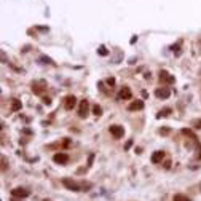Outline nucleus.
I'll list each match as a JSON object with an SVG mask.
<instances>
[{
	"mask_svg": "<svg viewBox=\"0 0 201 201\" xmlns=\"http://www.w3.org/2000/svg\"><path fill=\"white\" fill-rule=\"evenodd\" d=\"M40 61L43 64H51V65H54V62H53V59H50V58H46V56H42L40 58Z\"/></svg>",
	"mask_w": 201,
	"mask_h": 201,
	"instance_id": "obj_17",
	"label": "nucleus"
},
{
	"mask_svg": "<svg viewBox=\"0 0 201 201\" xmlns=\"http://www.w3.org/2000/svg\"><path fill=\"white\" fill-rule=\"evenodd\" d=\"M131 145H133V141H128V142H126V145H125V148L128 150V148H129Z\"/></svg>",
	"mask_w": 201,
	"mask_h": 201,
	"instance_id": "obj_24",
	"label": "nucleus"
},
{
	"mask_svg": "<svg viewBox=\"0 0 201 201\" xmlns=\"http://www.w3.org/2000/svg\"><path fill=\"white\" fill-rule=\"evenodd\" d=\"M200 75H201V69H200Z\"/></svg>",
	"mask_w": 201,
	"mask_h": 201,
	"instance_id": "obj_27",
	"label": "nucleus"
},
{
	"mask_svg": "<svg viewBox=\"0 0 201 201\" xmlns=\"http://www.w3.org/2000/svg\"><path fill=\"white\" fill-rule=\"evenodd\" d=\"M97 53H99L101 56H107V54H109V51L105 50V46H99V50H97Z\"/></svg>",
	"mask_w": 201,
	"mask_h": 201,
	"instance_id": "obj_20",
	"label": "nucleus"
},
{
	"mask_svg": "<svg viewBox=\"0 0 201 201\" xmlns=\"http://www.w3.org/2000/svg\"><path fill=\"white\" fill-rule=\"evenodd\" d=\"M155 96L158 99H168V97L171 96V90L169 88H158L155 91Z\"/></svg>",
	"mask_w": 201,
	"mask_h": 201,
	"instance_id": "obj_9",
	"label": "nucleus"
},
{
	"mask_svg": "<svg viewBox=\"0 0 201 201\" xmlns=\"http://www.w3.org/2000/svg\"><path fill=\"white\" fill-rule=\"evenodd\" d=\"M160 82H161V83H168V85H172V83L176 82V78L172 77L169 72H166V70H160Z\"/></svg>",
	"mask_w": 201,
	"mask_h": 201,
	"instance_id": "obj_5",
	"label": "nucleus"
},
{
	"mask_svg": "<svg viewBox=\"0 0 201 201\" xmlns=\"http://www.w3.org/2000/svg\"><path fill=\"white\" fill-rule=\"evenodd\" d=\"M88 109H90V104H88V101L83 99L80 102V109H78V116L80 118H86L88 116Z\"/></svg>",
	"mask_w": 201,
	"mask_h": 201,
	"instance_id": "obj_7",
	"label": "nucleus"
},
{
	"mask_svg": "<svg viewBox=\"0 0 201 201\" xmlns=\"http://www.w3.org/2000/svg\"><path fill=\"white\" fill-rule=\"evenodd\" d=\"M93 113H94L96 116H101V115H102V107L97 105V104L93 105Z\"/></svg>",
	"mask_w": 201,
	"mask_h": 201,
	"instance_id": "obj_16",
	"label": "nucleus"
},
{
	"mask_svg": "<svg viewBox=\"0 0 201 201\" xmlns=\"http://www.w3.org/2000/svg\"><path fill=\"white\" fill-rule=\"evenodd\" d=\"M171 50H172V51H176V54L179 56V54H180V43H176V45H172V46H171Z\"/></svg>",
	"mask_w": 201,
	"mask_h": 201,
	"instance_id": "obj_19",
	"label": "nucleus"
},
{
	"mask_svg": "<svg viewBox=\"0 0 201 201\" xmlns=\"http://www.w3.org/2000/svg\"><path fill=\"white\" fill-rule=\"evenodd\" d=\"M10 201H18V200H16V198H15V196H13V200H10Z\"/></svg>",
	"mask_w": 201,
	"mask_h": 201,
	"instance_id": "obj_26",
	"label": "nucleus"
},
{
	"mask_svg": "<svg viewBox=\"0 0 201 201\" xmlns=\"http://www.w3.org/2000/svg\"><path fill=\"white\" fill-rule=\"evenodd\" d=\"M160 133L163 134V136H165V134H168V133H169V129H168V128H165V129H161Z\"/></svg>",
	"mask_w": 201,
	"mask_h": 201,
	"instance_id": "obj_25",
	"label": "nucleus"
},
{
	"mask_svg": "<svg viewBox=\"0 0 201 201\" xmlns=\"http://www.w3.org/2000/svg\"><path fill=\"white\" fill-rule=\"evenodd\" d=\"M21 107H22L21 101H18V99H13V101H11V112H18V110H21Z\"/></svg>",
	"mask_w": 201,
	"mask_h": 201,
	"instance_id": "obj_13",
	"label": "nucleus"
},
{
	"mask_svg": "<svg viewBox=\"0 0 201 201\" xmlns=\"http://www.w3.org/2000/svg\"><path fill=\"white\" fill-rule=\"evenodd\" d=\"M165 158V152H161V150H156V152H153V155H152V163L153 165H156V163H161V160Z\"/></svg>",
	"mask_w": 201,
	"mask_h": 201,
	"instance_id": "obj_11",
	"label": "nucleus"
},
{
	"mask_svg": "<svg viewBox=\"0 0 201 201\" xmlns=\"http://www.w3.org/2000/svg\"><path fill=\"white\" fill-rule=\"evenodd\" d=\"M53 161L58 163V165H67L69 163V155L64 152H59V153H54L53 155Z\"/></svg>",
	"mask_w": 201,
	"mask_h": 201,
	"instance_id": "obj_3",
	"label": "nucleus"
},
{
	"mask_svg": "<svg viewBox=\"0 0 201 201\" xmlns=\"http://www.w3.org/2000/svg\"><path fill=\"white\" fill-rule=\"evenodd\" d=\"M62 184H64V187H65L67 190H72V191H83L82 184H78V182H75V180L69 179V177H64V179H62Z\"/></svg>",
	"mask_w": 201,
	"mask_h": 201,
	"instance_id": "obj_1",
	"label": "nucleus"
},
{
	"mask_svg": "<svg viewBox=\"0 0 201 201\" xmlns=\"http://www.w3.org/2000/svg\"><path fill=\"white\" fill-rule=\"evenodd\" d=\"M43 104L50 105V104H51V99H50V97H43Z\"/></svg>",
	"mask_w": 201,
	"mask_h": 201,
	"instance_id": "obj_23",
	"label": "nucleus"
},
{
	"mask_svg": "<svg viewBox=\"0 0 201 201\" xmlns=\"http://www.w3.org/2000/svg\"><path fill=\"white\" fill-rule=\"evenodd\" d=\"M109 131H110V134L115 139H121V137H123V134H125L123 126H120V125H112L110 128H109Z\"/></svg>",
	"mask_w": 201,
	"mask_h": 201,
	"instance_id": "obj_2",
	"label": "nucleus"
},
{
	"mask_svg": "<svg viewBox=\"0 0 201 201\" xmlns=\"http://www.w3.org/2000/svg\"><path fill=\"white\" fill-rule=\"evenodd\" d=\"M93 160H94V153H91L90 158H88V166H91V165H93Z\"/></svg>",
	"mask_w": 201,
	"mask_h": 201,
	"instance_id": "obj_22",
	"label": "nucleus"
},
{
	"mask_svg": "<svg viewBox=\"0 0 201 201\" xmlns=\"http://www.w3.org/2000/svg\"><path fill=\"white\" fill-rule=\"evenodd\" d=\"M172 112V109L171 107H166V109H163V110H160L158 112V115H156V118H161V116H168Z\"/></svg>",
	"mask_w": 201,
	"mask_h": 201,
	"instance_id": "obj_14",
	"label": "nucleus"
},
{
	"mask_svg": "<svg viewBox=\"0 0 201 201\" xmlns=\"http://www.w3.org/2000/svg\"><path fill=\"white\" fill-rule=\"evenodd\" d=\"M191 126H193L195 129H201V118L200 120H193L191 121Z\"/></svg>",
	"mask_w": 201,
	"mask_h": 201,
	"instance_id": "obj_18",
	"label": "nucleus"
},
{
	"mask_svg": "<svg viewBox=\"0 0 201 201\" xmlns=\"http://www.w3.org/2000/svg\"><path fill=\"white\" fill-rule=\"evenodd\" d=\"M11 195L15 196V198H27V196L30 195V191L26 190V188H22V187H18V188L11 190Z\"/></svg>",
	"mask_w": 201,
	"mask_h": 201,
	"instance_id": "obj_4",
	"label": "nucleus"
},
{
	"mask_svg": "<svg viewBox=\"0 0 201 201\" xmlns=\"http://www.w3.org/2000/svg\"><path fill=\"white\" fill-rule=\"evenodd\" d=\"M133 97V93H131V90L128 86H123L120 90V93H118V99L120 101H126V99H131Z\"/></svg>",
	"mask_w": 201,
	"mask_h": 201,
	"instance_id": "obj_8",
	"label": "nucleus"
},
{
	"mask_svg": "<svg viewBox=\"0 0 201 201\" xmlns=\"http://www.w3.org/2000/svg\"><path fill=\"white\" fill-rule=\"evenodd\" d=\"M45 201H50V200H45Z\"/></svg>",
	"mask_w": 201,
	"mask_h": 201,
	"instance_id": "obj_28",
	"label": "nucleus"
},
{
	"mask_svg": "<svg viewBox=\"0 0 201 201\" xmlns=\"http://www.w3.org/2000/svg\"><path fill=\"white\" fill-rule=\"evenodd\" d=\"M77 105V97L75 96H65V99H64V107H65V110H72L73 107Z\"/></svg>",
	"mask_w": 201,
	"mask_h": 201,
	"instance_id": "obj_6",
	"label": "nucleus"
},
{
	"mask_svg": "<svg viewBox=\"0 0 201 201\" xmlns=\"http://www.w3.org/2000/svg\"><path fill=\"white\" fill-rule=\"evenodd\" d=\"M144 109V102L142 101H133L128 105V110H142Z\"/></svg>",
	"mask_w": 201,
	"mask_h": 201,
	"instance_id": "obj_12",
	"label": "nucleus"
},
{
	"mask_svg": "<svg viewBox=\"0 0 201 201\" xmlns=\"http://www.w3.org/2000/svg\"><path fill=\"white\" fill-rule=\"evenodd\" d=\"M107 85H109V86H113V85H115V78H107Z\"/></svg>",
	"mask_w": 201,
	"mask_h": 201,
	"instance_id": "obj_21",
	"label": "nucleus"
},
{
	"mask_svg": "<svg viewBox=\"0 0 201 201\" xmlns=\"http://www.w3.org/2000/svg\"><path fill=\"white\" fill-rule=\"evenodd\" d=\"M46 90V83L45 82H34L32 83V91L35 94H42V91Z\"/></svg>",
	"mask_w": 201,
	"mask_h": 201,
	"instance_id": "obj_10",
	"label": "nucleus"
},
{
	"mask_svg": "<svg viewBox=\"0 0 201 201\" xmlns=\"http://www.w3.org/2000/svg\"><path fill=\"white\" fill-rule=\"evenodd\" d=\"M172 201H190V198H188V196H185V195H182V193H177V195H174Z\"/></svg>",
	"mask_w": 201,
	"mask_h": 201,
	"instance_id": "obj_15",
	"label": "nucleus"
}]
</instances>
